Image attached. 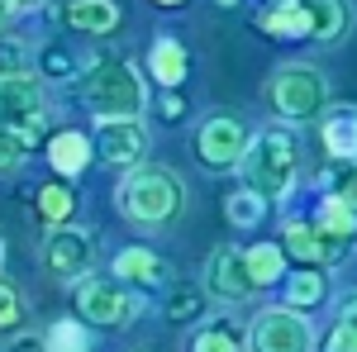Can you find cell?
<instances>
[{
    "mask_svg": "<svg viewBox=\"0 0 357 352\" xmlns=\"http://www.w3.org/2000/svg\"><path fill=\"white\" fill-rule=\"evenodd\" d=\"M24 153H29V143L15 129H0V171H15V167L24 162Z\"/></svg>",
    "mask_w": 357,
    "mask_h": 352,
    "instance_id": "83f0119b",
    "label": "cell"
},
{
    "mask_svg": "<svg viewBox=\"0 0 357 352\" xmlns=\"http://www.w3.org/2000/svg\"><path fill=\"white\" fill-rule=\"evenodd\" d=\"M343 319H353V324H357V291L343 296Z\"/></svg>",
    "mask_w": 357,
    "mask_h": 352,
    "instance_id": "e575fe53",
    "label": "cell"
},
{
    "mask_svg": "<svg viewBox=\"0 0 357 352\" xmlns=\"http://www.w3.org/2000/svg\"><path fill=\"white\" fill-rule=\"evenodd\" d=\"M114 276L124 281V286H162V257L158 252H148V247H124L119 257H114Z\"/></svg>",
    "mask_w": 357,
    "mask_h": 352,
    "instance_id": "2e32d148",
    "label": "cell"
},
{
    "mask_svg": "<svg viewBox=\"0 0 357 352\" xmlns=\"http://www.w3.org/2000/svg\"><path fill=\"white\" fill-rule=\"evenodd\" d=\"M191 314H200V291H195V286H181V291L172 296V305H167V319L181 324V319H191Z\"/></svg>",
    "mask_w": 357,
    "mask_h": 352,
    "instance_id": "f1b7e54d",
    "label": "cell"
},
{
    "mask_svg": "<svg viewBox=\"0 0 357 352\" xmlns=\"http://www.w3.org/2000/svg\"><path fill=\"white\" fill-rule=\"evenodd\" d=\"M314 328L301 309H262L252 319V348L257 352H310Z\"/></svg>",
    "mask_w": 357,
    "mask_h": 352,
    "instance_id": "52a82bcc",
    "label": "cell"
},
{
    "mask_svg": "<svg viewBox=\"0 0 357 352\" xmlns=\"http://www.w3.org/2000/svg\"><path fill=\"white\" fill-rule=\"evenodd\" d=\"M215 5H224V10H234V5H238V0H215Z\"/></svg>",
    "mask_w": 357,
    "mask_h": 352,
    "instance_id": "8d00e7d4",
    "label": "cell"
},
{
    "mask_svg": "<svg viewBox=\"0 0 357 352\" xmlns=\"http://www.w3.org/2000/svg\"><path fill=\"white\" fill-rule=\"evenodd\" d=\"M248 271H252V286H272V281H281V271H286V247H276V243L248 247Z\"/></svg>",
    "mask_w": 357,
    "mask_h": 352,
    "instance_id": "7402d4cb",
    "label": "cell"
},
{
    "mask_svg": "<svg viewBox=\"0 0 357 352\" xmlns=\"http://www.w3.org/2000/svg\"><path fill=\"white\" fill-rule=\"evenodd\" d=\"M319 300H324V271H319V267L296 271V276H291V286H286V305L305 314V309H314Z\"/></svg>",
    "mask_w": 357,
    "mask_h": 352,
    "instance_id": "603a6c76",
    "label": "cell"
},
{
    "mask_svg": "<svg viewBox=\"0 0 357 352\" xmlns=\"http://www.w3.org/2000/svg\"><path fill=\"white\" fill-rule=\"evenodd\" d=\"M5 352H48V338H38V333H20Z\"/></svg>",
    "mask_w": 357,
    "mask_h": 352,
    "instance_id": "836d02e7",
    "label": "cell"
},
{
    "mask_svg": "<svg viewBox=\"0 0 357 352\" xmlns=\"http://www.w3.org/2000/svg\"><path fill=\"white\" fill-rule=\"evenodd\" d=\"M143 148H148V134H143L138 119H100V129H96V153H100L105 162L138 167Z\"/></svg>",
    "mask_w": 357,
    "mask_h": 352,
    "instance_id": "8fae6325",
    "label": "cell"
},
{
    "mask_svg": "<svg viewBox=\"0 0 357 352\" xmlns=\"http://www.w3.org/2000/svg\"><path fill=\"white\" fill-rule=\"evenodd\" d=\"M333 195H338V200L357 215V167H348V171H338V176H333Z\"/></svg>",
    "mask_w": 357,
    "mask_h": 352,
    "instance_id": "f546056e",
    "label": "cell"
},
{
    "mask_svg": "<svg viewBox=\"0 0 357 352\" xmlns=\"http://www.w3.org/2000/svg\"><path fill=\"white\" fill-rule=\"evenodd\" d=\"M186 352H248L243 328L234 324V319H215V324H205L191 343H186Z\"/></svg>",
    "mask_w": 357,
    "mask_h": 352,
    "instance_id": "d6986e66",
    "label": "cell"
},
{
    "mask_svg": "<svg viewBox=\"0 0 357 352\" xmlns=\"http://www.w3.org/2000/svg\"><path fill=\"white\" fill-rule=\"evenodd\" d=\"M329 352H357V324L338 319V328L329 333Z\"/></svg>",
    "mask_w": 357,
    "mask_h": 352,
    "instance_id": "4dcf8cb0",
    "label": "cell"
},
{
    "mask_svg": "<svg viewBox=\"0 0 357 352\" xmlns=\"http://www.w3.org/2000/svg\"><path fill=\"white\" fill-rule=\"evenodd\" d=\"M33 5H43V0H5V10H33Z\"/></svg>",
    "mask_w": 357,
    "mask_h": 352,
    "instance_id": "d590c367",
    "label": "cell"
},
{
    "mask_svg": "<svg viewBox=\"0 0 357 352\" xmlns=\"http://www.w3.org/2000/svg\"><path fill=\"white\" fill-rule=\"evenodd\" d=\"M296 167H301V153H296V138L286 129L257 134L243 153V176L262 200H286L296 186Z\"/></svg>",
    "mask_w": 357,
    "mask_h": 352,
    "instance_id": "7a4b0ae2",
    "label": "cell"
},
{
    "mask_svg": "<svg viewBox=\"0 0 357 352\" xmlns=\"http://www.w3.org/2000/svg\"><path fill=\"white\" fill-rule=\"evenodd\" d=\"M248 143H252V138H248V124L238 114H215V119L200 124L195 153H200L205 167H234V162H243Z\"/></svg>",
    "mask_w": 357,
    "mask_h": 352,
    "instance_id": "ba28073f",
    "label": "cell"
},
{
    "mask_svg": "<svg viewBox=\"0 0 357 352\" xmlns=\"http://www.w3.org/2000/svg\"><path fill=\"white\" fill-rule=\"evenodd\" d=\"M43 72H48V77H72V57L62 53V48L43 53Z\"/></svg>",
    "mask_w": 357,
    "mask_h": 352,
    "instance_id": "d6a6232c",
    "label": "cell"
},
{
    "mask_svg": "<svg viewBox=\"0 0 357 352\" xmlns=\"http://www.w3.org/2000/svg\"><path fill=\"white\" fill-rule=\"evenodd\" d=\"M48 124V100H43V86L33 77H0V129H15V134L33 143Z\"/></svg>",
    "mask_w": 357,
    "mask_h": 352,
    "instance_id": "5b68a950",
    "label": "cell"
},
{
    "mask_svg": "<svg viewBox=\"0 0 357 352\" xmlns=\"http://www.w3.org/2000/svg\"><path fill=\"white\" fill-rule=\"evenodd\" d=\"M0 24H5V15H0Z\"/></svg>",
    "mask_w": 357,
    "mask_h": 352,
    "instance_id": "ab89813d",
    "label": "cell"
},
{
    "mask_svg": "<svg viewBox=\"0 0 357 352\" xmlns=\"http://www.w3.org/2000/svg\"><path fill=\"white\" fill-rule=\"evenodd\" d=\"M272 5H301V0H272Z\"/></svg>",
    "mask_w": 357,
    "mask_h": 352,
    "instance_id": "74e56055",
    "label": "cell"
},
{
    "mask_svg": "<svg viewBox=\"0 0 357 352\" xmlns=\"http://www.w3.org/2000/svg\"><path fill=\"white\" fill-rule=\"evenodd\" d=\"M86 328L77 324V319H57L53 328H48V352H86Z\"/></svg>",
    "mask_w": 357,
    "mask_h": 352,
    "instance_id": "484cf974",
    "label": "cell"
},
{
    "mask_svg": "<svg viewBox=\"0 0 357 352\" xmlns=\"http://www.w3.org/2000/svg\"><path fill=\"white\" fill-rule=\"evenodd\" d=\"M272 105L286 114V119H314V114H324L329 105V82H324V72H314V67H281L272 77Z\"/></svg>",
    "mask_w": 357,
    "mask_h": 352,
    "instance_id": "8992f818",
    "label": "cell"
},
{
    "mask_svg": "<svg viewBox=\"0 0 357 352\" xmlns=\"http://www.w3.org/2000/svg\"><path fill=\"white\" fill-rule=\"evenodd\" d=\"M72 300H77L82 319H91V324H100V328H124L138 314L134 291L119 276H82Z\"/></svg>",
    "mask_w": 357,
    "mask_h": 352,
    "instance_id": "277c9868",
    "label": "cell"
},
{
    "mask_svg": "<svg viewBox=\"0 0 357 352\" xmlns=\"http://www.w3.org/2000/svg\"><path fill=\"white\" fill-rule=\"evenodd\" d=\"M20 319H24V300L15 291V281L0 276V328H15Z\"/></svg>",
    "mask_w": 357,
    "mask_h": 352,
    "instance_id": "4316f807",
    "label": "cell"
},
{
    "mask_svg": "<svg viewBox=\"0 0 357 352\" xmlns=\"http://www.w3.org/2000/svg\"><path fill=\"white\" fill-rule=\"evenodd\" d=\"M324 148L338 162H357V105H338L324 114Z\"/></svg>",
    "mask_w": 357,
    "mask_h": 352,
    "instance_id": "9a60e30c",
    "label": "cell"
},
{
    "mask_svg": "<svg viewBox=\"0 0 357 352\" xmlns=\"http://www.w3.org/2000/svg\"><path fill=\"white\" fill-rule=\"evenodd\" d=\"M257 24L267 29L272 38H310V15L301 5H272V10H262Z\"/></svg>",
    "mask_w": 357,
    "mask_h": 352,
    "instance_id": "44dd1931",
    "label": "cell"
},
{
    "mask_svg": "<svg viewBox=\"0 0 357 352\" xmlns=\"http://www.w3.org/2000/svg\"><path fill=\"white\" fill-rule=\"evenodd\" d=\"M153 5H181V0H153Z\"/></svg>",
    "mask_w": 357,
    "mask_h": 352,
    "instance_id": "f35d334b",
    "label": "cell"
},
{
    "mask_svg": "<svg viewBox=\"0 0 357 352\" xmlns=\"http://www.w3.org/2000/svg\"><path fill=\"white\" fill-rule=\"evenodd\" d=\"M314 229L343 247L357 234V215L343 205V200H338V195H324V200H319V210H314Z\"/></svg>",
    "mask_w": 357,
    "mask_h": 352,
    "instance_id": "ac0fdd59",
    "label": "cell"
},
{
    "mask_svg": "<svg viewBox=\"0 0 357 352\" xmlns=\"http://www.w3.org/2000/svg\"><path fill=\"white\" fill-rule=\"evenodd\" d=\"M82 100L96 109L100 119H138L143 105H148V86H143V77H138L129 62L110 57V62H96V67L86 72Z\"/></svg>",
    "mask_w": 357,
    "mask_h": 352,
    "instance_id": "3957f363",
    "label": "cell"
},
{
    "mask_svg": "<svg viewBox=\"0 0 357 352\" xmlns=\"http://www.w3.org/2000/svg\"><path fill=\"white\" fill-rule=\"evenodd\" d=\"M286 252H291V257H301L305 267H324L333 252H338V243L324 238V234L314 229V219H310V224L296 219V224H286Z\"/></svg>",
    "mask_w": 357,
    "mask_h": 352,
    "instance_id": "4fadbf2b",
    "label": "cell"
},
{
    "mask_svg": "<svg viewBox=\"0 0 357 352\" xmlns=\"http://www.w3.org/2000/svg\"><path fill=\"white\" fill-rule=\"evenodd\" d=\"M301 10L310 15V38H319V43H338L353 29V5L348 0H301Z\"/></svg>",
    "mask_w": 357,
    "mask_h": 352,
    "instance_id": "7c38bea8",
    "label": "cell"
},
{
    "mask_svg": "<svg viewBox=\"0 0 357 352\" xmlns=\"http://www.w3.org/2000/svg\"><path fill=\"white\" fill-rule=\"evenodd\" d=\"M181 205H186V190L176 181V171H167V167H134L129 181L119 186V215L143 229L176 224Z\"/></svg>",
    "mask_w": 357,
    "mask_h": 352,
    "instance_id": "6da1fadb",
    "label": "cell"
},
{
    "mask_svg": "<svg viewBox=\"0 0 357 352\" xmlns=\"http://www.w3.org/2000/svg\"><path fill=\"white\" fill-rule=\"evenodd\" d=\"M72 205H77V195L62 186V181L38 186V215L48 219V224H67V219H72Z\"/></svg>",
    "mask_w": 357,
    "mask_h": 352,
    "instance_id": "d4e9b609",
    "label": "cell"
},
{
    "mask_svg": "<svg viewBox=\"0 0 357 352\" xmlns=\"http://www.w3.org/2000/svg\"><path fill=\"white\" fill-rule=\"evenodd\" d=\"M205 291L224 305H238L243 296H252V271H248V252L238 247H215L210 252V267H205Z\"/></svg>",
    "mask_w": 357,
    "mask_h": 352,
    "instance_id": "9c48e42d",
    "label": "cell"
},
{
    "mask_svg": "<svg viewBox=\"0 0 357 352\" xmlns=\"http://www.w3.org/2000/svg\"><path fill=\"white\" fill-rule=\"evenodd\" d=\"M267 215V200L257 195V190H234L229 200H224V219L234 224V229H257Z\"/></svg>",
    "mask_w": 357,
    "mask_h": 352,
    "instance_id": "cb8c5ba5",
    "label": "cell"
},
{
    "mask_svg": "<svg viewBox=\"0 0 357 352\" xmlns=\"http://www.w3.org/2000/svg\"><path fill=\"white\" fill-rule=\"evenodd\" d=\"M20 72H24L20 43H5V38H0V77H20Z\"/></svg>",
    "mask_w": 357,
    "mask_h": 352,
    "instance_id": "1f68e13d",
    "label": "cell"
},
{
    "mask_svg": "<svg viewBox=\"0 0 357 352\" xmlns=\"http://www.w3.org/2000/svg\"><path fill=\"white\" fill-rule=\"evenodd\" d=\"M148 67H153V77L162 86H181V77H186V48L176 38H158L153 53H148Z\"/></svg>",
    "mask_w": 357,
    "mask_h": 352,
    "instance_id": "ffe728a7",
    "label": "cell"
},
{
    "mask_svg": "<svg viewBox=\"0 0 357 352\" xmlns=\"http://www.w3.org/2000/svg\"><path fill=\"white\" fill-rule=\"evenodd\" d=\"M48 162H53L57 176H82L86 167H91V138L77 134V129L57 134L53 143H48Z\"/></svg>",
    "mask_w": 357,
    "mask_h": 352,
    "instance_id": "e0dca14e",
    "label": "cell"
},
{
    "mask_svg": "<svg viewBox=\"0 0 357 352\" xmlns=\"http://www.w3.org/2000/svg\"><path fill=\"white\" fill-rule=\"evenodd\" d=\"M62 20L77 29V33H110L119 24V5L114 0H67L62 5Z\"/></svg>",
    "mask_w": 357,
    "mask_h": 352,
    "instance_id": "5bb4252c",
    "label": "cell"
},
{
    "mask_svg": "<svg viewBox=\"0 0 357 352\" xmlns=\"http://www.w3.org/2000/svg\"><path fill=\"white\" fill-rule=\"evenodd\" d=\"M43 262L57 276H77L82 281L96 267V243H91V234H82V229H53L48 243H43Z\"/></svg>",
    "mask_w": 357,
    "mask_h": 352,
    "instance_id": "30bf717a",
    "label": "cell"
}]
</instances>
